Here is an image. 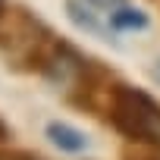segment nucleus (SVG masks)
I'll return each instance as SVG.
<instances>
[{
    "instance_id": "obj_1",
    "label": "nucleus",
    "mask_w": 160,
    "mask_h": 160,
    "mask_svg": "<svg viewBox=\"0 0 160 160\" xmlns=\"http://www.w3.org/2000/svg\"><path fill=\"white\" fill-rule=\"evenodd\" d=\"M110 122L129 141L160 148V107L151 94L129 85H116L110 91Z\"/></svg>"
},
{
    "instance_id": "obj_5",
    "label": "nucleus",
    "mask_w": 160,
    "mask_h": 160,
    "mask_svg": "<svg viewBox=\"0 0 160 160\" xmlns=\"http://www.w3.org/2000/svg\"><path fill=\"white\" fill-rule=\"evenodd\" d=\"M0 160H44V157L28 154V151H7V148H0Z\"/></svg>"
},
{
    "instance_id": "obj_4",
    "label": "nucleus",
    "mask_w": 160,
    "mask_h": 160,
    "mask_svg": "<svg viewBox=\"0 0 160 160\" xmlns=\"http://www.w3.org/2000/svg\"><path fill=\"white\" fill-rule=\"evenodd\" d=\"M66 13H69V19L82 28V32H91V35H104V28H101V22L85 10V3H78V0H66Z\"/></svg>"
},
{
    "instance_id": "obj_9",
    "label": "nucleus",
    "mask_w": 160,
    "mask_h": 160,
    "mask_svg": "<svg viewBox=\"0 0 160 160\" xmlns=\"http://www.w3.org/2000/svg\"><path fill=\"white\" fill-rule=\"evenodd\" d=\"M3 13H7V0H0V19H3Z\"/></svg>"
},
{
    "instance_id": "obj_6",
    "label": "nucleus",
    "mask_w": 160,
    "mask_h": 160,
    "mask_svg": "<svg viewBox=\"0 0 160 160\" xmlns=\"http://www.w3.org/2000/svg\"><path fill=\"white\" fill-rule=\"evenodd\" d=\"M91 7H98V10H107V13H116L119 7H126V0H88Z\"/></svg>"
},
{
    "instance_id": "obj_8",
    "label": "nucleus",
    "mask_w": 160,
    "mask_h": 160,
    "mask_svg": "<svg viewBox=\"0 0 160 160\" xmlns=\"http://www.w3.org/2000/svg\"><path fill=\"white\" fill-rule=\"evenodd\" d=\"M154 78L160 82V60H157V66H154Z\"/></svg>"
},
{
    "instance_id": "obj_3",
    "label": "nucleus",
    "mask_w": 160,
    "mask_h": 160,
    "mask_svg": "<svg viewBox=\"0 0 160 160\" xmlns=\"http://www.w3.org/2000/svg\"><path fill=\"white\" fill-rule=\"evenodd\" d=\"M110 25H113L116 32L148 28V13H141L138 7H119L116 13H110Z\"/></svg>"
},
{
    "instance_id": "obj_2",
    "label": "nucleus",
    "mask_w": 160,
    "mask_h": 160,
    "mask_svg": "<svg viewBox=\"0 0 160 160\" xmlns=\"http://www.w3.org/2000/svg\"><path fill=\"white\" fill-rule=\"evenodd\" d=\"M47 138H50L60 151H69V154H82V151L88 148L85 132H78V129L69 126V122H47Z\"/></svg>"
},
{
    "instance_id": "obj_7",
    "label": "nucleus",
    "mask_w": 160,
    "mask_h": 160,
    "mask_svg": "<svg viewBox=\"0 0 160 160\" xmlns=\"http://www.w3.org/2000/svg\"><path fill=\"white\" fill-rule=\"evenodd\" d=\"M7 141H10V126L0 119V144H7Z\"/></svg>"
}]
</instances>
